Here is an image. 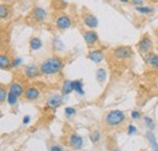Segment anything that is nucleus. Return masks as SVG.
<instances>
[{"label": "nucleus", "mask_w": 158, "mask_h": 151, "mask_svg": "<svg viewBox=\"0 0 158 151\" xmlns=\"http://www.w3.org/2000/svg\"><path fill=\"white\" fill-rule=\"evenodd\" d=\"M64 66V62L63 60L60 56H51L46 60H44L41 63H40V72L43 75H57L59 72L62 71Z\"/></svg>", "instance_id": "f257e3e1"}, {"label": "nucleus", "mask_w": 158, "mask_h": 151, "mask_svg": "<svg viewBox=\"0 0 158 151\" xmlns=\"http://www.w3.org/2000/svg\"><path fill=\"white\" fill-rule=\"evenodd\" d=\"M125 119H127L125 113L123 111H120V110H112V111L106 113V116H105V123L108 127L120 126L122 123L125 122Z\"/></svg>", "instance_id": "f03ea898"}, {"label": "nucleus", "mask_w": 158, "mask_h": 151, "mask_svg": "<svg viewBox=\"0 0 158 151\" xmlns=\"http://www.w3.org/2000/svg\"><path fill=\"white\" fill-rule=\"evenodd\" d=\"M151 49H152V40H151V38L148 37L147 34H145L138 43L139 53H140V55L146 56L147 54H150Z\"/></svg>", "instance_id": "7ed1b4c3"}, {"label": "nucleus", "mask_w": 158, "mask_h": 151, "mask_svg": "<svg viewBox=\"0 0 158 151\" xmlns=\"http://www.w3.org/2000/svg\"><path fill=\"white\" fill-rule=\"evenodd\" d=\"M28 19H31L34 23H43L46 19V11L43 7H34L31 11Z\"/></svg>", "instance_id": "20e7f679"}, {"label": "nucleus", "mask_w": 158, "mask_h": 151, "mask_svg": "<svg viewBox=\"0 0 158 151\" xmlns=\"http://www.w3.org/2000/svg\"><path fill=\"white\" fill-rule=\"evenodd\" d=\"M55 24H56V27L59 28L60 31H66V29H68L72 26V19H71L69 16L62 14V15H60V16L56 17Z\"/></svg>", "instance_id": "39448f33"}, {"label": "nucleus", "mask_w": 158, "mask_h": 151, "mask_svg": "<svg viewBox=\"0 0 158 151\" xmlns=\"http://www.w3.org/2000/svg\"><path fill=\"white\" fill-rule=\"evenodd\" d=\"M113 55L119 60H127L133 56V50L130 46H118L113 50Z\"/></svg>", "instance_id": "423d86ee"}, {"label": "nucleus", "mask_w": 158, "mask_h": 151, "mask_svg": "<svg viewBox=\"0 0 158 151\" xmlns=\"http://www.w3.org/2000/svg\"><path fill=\"white\" fill-rule=\"evenodd\" d=\"M83 22L89 28H96L99 24V21L96 19V16H94L91 12H88V11L83 12Z\"/></svg>", "instance_id": "0eeeda50"}, {"label": "nucleus", "mask_w": 158, "mask_h": 151, "mask_svg": "<svg viewBox=\"0 0 158 151\" xmlns=\"http://www.w3.org/2000/svg\"><path fill=\"white\" fill-rule=\"evenodd\" d=\"M23 73L26 75V77L33 79V78L38 77L39 73H41V72H40V67H38V66L34 65V63H31V65H27V66L23 68Z\"/></svg>", "instance_id": "6e6552de"}, {"label": "nucleus", "mask_w": 158, "mask_h": 151, "mask_svg": "<svg viewBox=\"0 0 158 151\" xmlns=\"http://www.w3.org/2000/svg\"><path fill=\"white\" fill-rule=\"evenodd\" d=\"M62 105V94H52L48 99V107L51 110H56Z\"/></svg>", "instance_id": "1a4fd4ad"}, {"label": "nucleus", "mask_w": 158, "mask_h": 151, "mask_svg": "<svg viewBox=\"0 0 158 151\" xmlns=\"http://www.w3.org/2000/svg\"><path fill=\"white\" fill-rule=\"evenodd\" d=\"M83 37H84L85 43H86L89 46L95 45V44L99 41V36H98V33L94 32V31H85V32H83Z\"/></svg>", "instance_id": "9d476101"}, {"label": "nucleus", "mask_w": 158, "mask_h": 151, "mask_svg": "<svg viewBox=\"0 0 158 151\" xmlns=\"http://www.w3.org/2000/svg\"><path fill=\"white\" fill-rule=\"evenodd\" d=\"M68 143H69L71 148H73V149H81V146H83V138L79 134H77V133H72L69 135Z\"/></svg>", "instance_id": "9b49d317"}, {"label": "nucleus", "mask_w": 158, "mask_h": 151, "mask_svg": "<svg viewBox=\"0 0 158 151\" xmlns=\"http://www.w3.org/2000/svg\"><path fill=\"white\" fill-rule=\"evenodd\" d=\"M40 92L37 87H28L24 92V97L28 100V101H34L39 97Z\"/></svg>", "instance_id": "f8f14e48"}, {"label": "nucleus", "mask_w": 158, "mask_h": 151, "mask_svg": "<svg viewBox=\"0 0 158 151\" xmlns=\"http://www.w3.org/2000/svg\"><path fill=\"white\" fill-rule=\"evenodd\" d=\"M145 62L150 66V67H152L153 70H157L158 71V55L157 54H147L146 56H145Z\"/></svg>", "instance_id": "ddd939ff"}, {"label": "nucleus", "mask_w": 158, "mask_h": 151, "mask_svg": "<svg viewBox=\"0 0 158 151\" xmlns=\"http://www.w3.org/2000/svg\"><path fill=\"white\" fill-rule=\"evenodd\" d=\"M7 88H9V92H10V93H14V94L17 95V96H21L22 94H24L23 87H22V84L19 83V82H12V83H10Z\"/></svg>", "instance_id": "4468645a"}, {"label": "nucleus", "mask_w": 158, "mask_h": 151, "mask_svg": "<svg viewBox=\"0 0 158 151\" xmlns=\"http://www.w3.org/2000/svg\"><path fill=\"white\" fill-rule=\"evenodd\" d=\"M88 58L95 63H100L103 60V53H102V50H91L88 54Z\"/></svg>", "instance_id": "2eb2a0df"}, {"label": "nucleus", "mask_w": 158, "mask_h": 151, "mask_svg": "<svg viewBox=\"0 0 158 151\" xmlns=\"http://www.w3.org/2000/svg\"><path fill=\"white\" fill-rule=\"evenodd\" d=\"M72 92H74V88H73V82L72 80H63L62 83V87H61V94L62 95H68L71 94Z\"/></svg>", "instance_id": "dca6fc26"}, {"label": "nucleus", "mask_w": 158, "mask_h": 151, "mask_svg": "<svg viewBox=\"0 0 158 151\" xmlns=\"http://www.w3.org/2000/svg\"><path fill=\"white\" fill-rule=\"evenodd\" d=\"M11 58L10 56L7 55V54H1V56H0V67H1V70H10L11 68Z\"/></svg>", "instance_id": "f3484780"}, {"label": "nucleus", "mask_w": 158, "mask_h": 151, "mask_svg": "<svg viewBox=\"0 0 158 151\" xmlns=\"http://www.w3.org/2000/svg\"><path fill=\"white\" fill-rule=\"evenodd\" d=\"M11 15V6L10 4H1L0 6V19H6Z\"/></svg>", "instance_id": "a211bd4d"}, {"label": "nucleus", "mask_w": 158, "mask_h": 151, "mask_svg": "<svg viewBox=\"0 0 158 151\" xmlns=\"http://www.w3.org/2000/svg\"><path fill=\"white\" fill-rule=\"evenodd\" d=\"M43 46V41L38 37H33L29 40V49L32 51H37Z\"/></svg>", "instance_id": "6ab92c4d"}, {"label": "nucleus", "mask_w": 158, "mask_h": 151, "mask_svg": "<svg viewBox=\"0 0 158 151\" xmlns=\"http://www.w3.org/2000/svg\"><path fill=\"white\" fill-rule=\"evenodd\" d=\"M146 136H147V139H148V141H150V144H151L152 150L158 151V143H157V140H156L155 134L151 132V131H148V132L146 133Z\"/></svg>", "instance_id": "aec40b11"}, {"label": "nucleus", "mask_w": 158, "mask_h": 151, "mask_svg": "<svg viewBox=\"0 0 158 151\" xmlns=\"http://www.w3.org/2000/svg\"><path fill=\"white\" fill-rule=\"evenodd\" d=\"M73 88H74V92H77L79 95L84 94V89H83V82H81L80 79L73 80Z\"/></svg>", "instance_id": "412c9836"}, {"label": "nucleus", "mask_w": 158, "mask_h": 151, "mask_svg": "<svg viewBox=\"0 0 158 151\" xmlns=\"http://www.w3.org/2000/svg\"><path fill=\"white\" fill-rule=\"evenodd\" d=\"M106 77H107V73H106V70L105 68H99L96 71V78H98V82L99 83H103L106 80Z\"/></svg>", "instance_id": "4be33fe9"}, {"label": "nucleus", "mask_w": 158, "mask_h": 151, "mask_svg": "<svg viewBox=\"0 0 158 151\" xmlns=\"http://www.w3.org/2000/svg\"><path fill=\"white\" fill-rule=\"evenodd\" d=\"M135 10L138 11L139 14H142V15H148V14H152L153 12V9L152 7H148V6H136Z\"/></svg>", "instance_id": "5701e85b"}, {"label": "nucleus", "mask_w": 158, "mask_h": 151, "mask_svg": "<svg viewBox=\"0 0 158 151\" xmlns=\"http://www.w3.org/2000/svg\"><path fill=\"white\" fill-rule=\"evenodd\" d=\"M52 44H54V50H56V51H62V50L64 49V45H63V43L60 40L59 38H54V40H52Z\"/></svg>", "instance_id": "b1692460"}, {"label": "nucleus", "mask_w": 158, "mask_h": 151, "mask_svg": "<svg viewBox=\"0 0 158 151\" xmlns=\"http://www.w3.org/2000/svg\"><path fill=\"white\" fill-rule=\"evenodd\" d=\"M100 139H101V133L98 129H95V131H93V132L90 133V140H91V143L96 144V143L100 141Z\"/></svg>", "instance_id": "393cba45"}, {"label": "nucleus", "mask_w": 158, "mask_h": 151, "mask_svg": "<svg viewBox=\"0 0 158 151\" xmlns=\"http://www.w3.org/2000/svg\"><path fill=\"white\" fill-rule=\"evenodd\" d=\"M17 99H19V96L17 95H15L14 93H10L9 92V94H7V102L10 104V105H15L16 102H17Z\"/></svg>", "instance_id": "a878e982"}, {"label": "nucleus", "mask_w": 158, "mask_h": 151, "mask_svg": "<svg viewBox=\"0 0 158 151\" xmlns=\"http://www.w3.org/2000/svg\"><path fill=\"white\" fill-rule=\"evenodd\" d=\"M77 113V110L74 109V107H66L64 109V114H66V117H68V118H71L72 116H74Z\"/></svg>", "instance_id": "bb28decb"}, {"label": "nucleus", "mask_w": 158, "mask_h": 151, "mask_svg": "<svg viewBox=\"0 0 158 151\" xmlns=\"http://www.w3.org/2000/svg\"><path fill=\"white\" fill-rule=\"evenodd\" d=\"M145 124L148 129H153L155 128V122L150 118V117H145Z\"/></svg>", "instance_id": "cd10ccee"}, {"label": "nucleus", "mask_w": 158, "mask_h": 151, "mask_svg": "<svg viewBox=\"0 0 158 151\" xmlns=\"http://www.w3.org/2000/svg\"><path fill=\"white\" fill-rule=\"evenodd\" d=\"M21 63H22V58H21V57H16V58H12V61H11V68L19 67Z\"/></svg>", "instance_id": "c85d7f7f"}, {"label": "nucleus", "mask_w": 158, "mask_h": 151, "mask_svg": "<svg viewBox=\"0 0 158 151\" xmlns=\"http://www.w3.org/2000/svg\"><path fill=\"white\" fill-rule=\"evenodd\" d=\"M5 100H7V94H6L5 88H4V87H1V88H0V101H1V102H4Z\"/></svg>", "instance_id": "c756f323"}, {"label": "nucleus", "mask_w": 158, "mask_h": 151, "mask_svg": "<svg viewBox=\"0 0 158 151\" xmlns=\"http://www.w3.org/2000/svg\"><path fill=\"white\" fill-rule=\"evenodd\" d=\"M135 132H136V127H135L134 124H129V126H128V134L131 135L133 133H135Z\"/></svg>", "instance_id": "7c9ffc66"}, {"label": "nucleus", "mask_w": 158, "mask_h": 151, "mask_svg": "<svg viewBox=\"0 0 158 151\" xmlns=\"http://www.w3.org/2000/svg\"><path fill=\"white\" fill-rule=\"evenodd\" d=\"M140 116H141V114H140L139 111H131V118H133V119H139Z\"/></svg>", "instance_id": "2f4dec72"}, {"label": "nucleus", "mask_w": 158, "mask_h": 151, "mask_svg": "<svg viewBox=\"0 0 158 151\" xmlns=\"http://www.w3.org/2000/svg\"><path fill=\"white\" fill-rule=\"evenodd\" d=\"M134 5H136V6H142L143 5V0H130Z\"/></svg>", "instance_id": "473e14b6"}, {"label": "nucleus", "mask_w": 158, "mask_h": 151, "mask_svg": "<svg viewBox=\"0 0 158 151\" xmlns=\"http://www.w3.org/2000/svg\"><path fill=\"white\" fill-rule=\"evenodd\" d=\"M50 151H62V149H61V146H59V145H54V146H51Z\"/></svg>", "instance_id": "72a5a7b5"}, {"label": "nucleus", "mask_w": 158, "mask_h": 151, "mask_svg": "<svg viewBox=\"0 0 158 151\" xmlns=\"http://www.w3.org/2000/svg\"><path fill=\"white\" fill-rule=\"evenodd\" d=\"M29 121H31V117H29V116H26V117L23 118V123H24V124H28Z\"/></svg>", "instance_id": "f704fd0d"}, {"label": "nucleus", "mask_w": 158, "mask_h": 151, "mask_svg": "<svg viewBox=\"0 0 158 151\" xmlns=\"http://www.w3.org/2000/svg\"><path fill=\"white\" fill-rule=\"evenodd\" d=\"M4 1V4H11V2H14L15 0H2Z\"/></svg>", "instance_id": "c9c22d12"}, {"label": "nucleus", "mask_w": 158, "mask_h": 151, "mask_svg": "<svg viewBox=\"0 0 158 151\" xmlns=\"http://www.w3.org/2000/svg\"><path fill=\"white\" fill-rule=\"evenodd\" d=\"M119 1H120V2H124V4H125V2H129L130 0H119Z\"/></svg>", "instance_id": "e433bc0d"}, {"label": "nucleus", "mask_w": 158, "mask_h": 151, "mask_svg": "<svg viewBox=\"0 0 158 151\" xmlns=\"http://www.w3.org/2000/svg\"><path fill=\"white\" fill-rule=\"evenodd\" d=\"M113 151H120V150H119V149H116V150H113Z\"/></svg>", "instance_id": "4c0bfd02"}]
</instances>
